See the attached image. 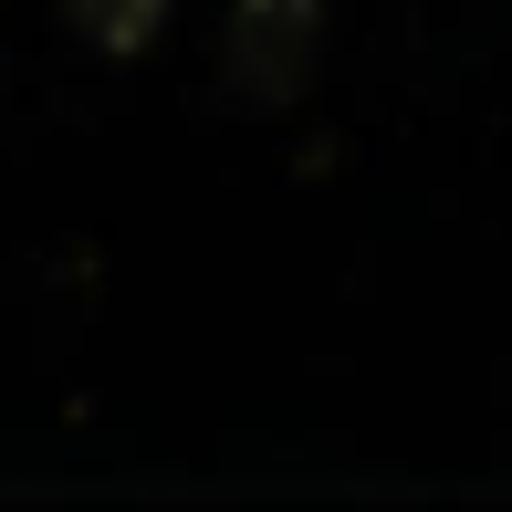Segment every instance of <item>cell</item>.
<instances>
[{"instance_id": "cell-2", "label": "cell", "mask_w": 512, "mask_h": 512, "mask_svg": "<svg viewBox=\"0 0 512 512\" xmlns=\"http://www.w3.org/2000/svg\"><path fill=\"white\" fill-rule=\"evenodd\" d=\"M178 0H63V21H74L95 53H147L157 32H168Z\"/></svg>"}, {"instance_id": "cell-1", "label": "cell", "mask_w": 512, "mask_h": 512, "mask_svg": "<svg viewBox=\"0 0 512 512\" xmlns=\"http://www.w3.org/2000/svg\"><path fill=\"white\" fill-rule=\"evenodd\" d=\"M324 63V0H241L220 32V84L241 105H293Z\"/></svg>"}]
</instances>
